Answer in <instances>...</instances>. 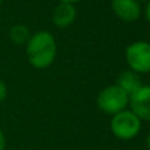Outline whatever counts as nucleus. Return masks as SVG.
<instances>
[{"label":"nucleus","mask_w":150,"mask_h":150,"mask_svg":"<svg viewBox=\"0 0 150 150\" xmlns=\"http://www.w3.org/2000/svg\"><path fill=\"white\" fill-rule=\"evenodd\" d=\"M146 146H148V149L150 150V133H149L148 137H146Z\"/></svg>","instance_id":"4468645a"},{"label":"nucleus","mask_w":150,"mask_h":150,"mask_svg":"<svg viewBox=\"0 0 150 150\" xmlns=\"http://www.w3.org/2000/svg\"><path fill=\"white\" fill-rule=\"evenodd\" d=\"M53 24L57 28H67L73 25L74 21L76 20V8L75 4L61 1L53 11Z\"/></svg>","instance_id":"0eeeda50"},{"label":"nucleus","mask_w":150,"mask_h":150,"mask_svg":"<svg viewBox=\"0 0 150 150\" xmlns=\"http://www.w3.org/2000/svg\"><path fill=\"white\" fill-rule=\"evenodd\" d=\"M28 62L37 70H45L54 63L58 46L55 37L47 30H38L30 36L25 44Z\"/></svg>","instance_id":"f257e3e1"},{"label":"nucleus","mask_w":150,"mask_h":150,"mask_svg":"<svg viewBox=\"0 0 150 150\" xmlns=\"http://www.w3.org/2000/svg\"><path fill=\"white\" fill-rule=\"evenodd\" d=\"M142 121L130 109H124L113 115L111 119V130L119 140L129 141L136 138L141 132Z\"/></svg>","instance_id":"f03ea898"},{"label":"nucleus","mask_w":150,"mask_h":150,"mask_svg":"<svg viewBox=\"0 0 150 150\" xmlns=\"http://www.w3.org/2000/svg\"><path fill=\"white\" fill-rule=\"evenodd\" d=\"M111 8L116 17L124 23H134L142 13L141 3L137 0H111Z\"/></svg>","instance_id":"423d86ee"},{"label":"nucleus","mask_w":150,"mask_h":150,"mask_svg":"<svg viewBox=\"0 0 150 150\" xmlns=\"http://www.w3.org/2000/svg\"><path fill=\"white\" fill-rule=\"evenodd\" d=\"M116 84L119 86L120 88H122V90L130 96L137 90H140V88L142 87L144 82H142V78H141L140 74L134 73V71H132V70H125L119 74Z\"/></svg>","instance_id":"6e6552de"},{"label":"nucleus","mask_w":150,"mask_h":150,"mask_svg":"<svg viewBox=\"0 0 150 150\" xmlns=\"http://www.w3.org/2000/svg\"><path fill=\"white\" fill-rule=\"evenodd\" d=\"M61 1H63V3H70V4H76V3L82 1V0H61Z\"/></svg>","instance_id":"ddd939ff"},{"label":"nucleus","mask_w":150,"mask_h":150,"mask_svg":"<svg viewBox=\"0 0 150 150\" xmlns=\"http://www.w3.org/2000/svg\"><path fill=\"white\" fill-rule=\"evenodd\" d=\"M125 61L129 70L142 75L150 73V42H132L125 50Z\"/></svg>","instance_id":"20e7f679"},{"label":"nucleus","mask_w":150,"mask_h":150,"mask_svg":"<svg viewBox=\"0 0 150 150\" xmlns=\"http://www.w3.org/2000/svg\"><path fill=\"white\" fill-rule=\"evenodd\" d=\"M1 3H3V0H0V5H1Z\"/></svg>","instance_id":"dca6fc26"},{"label":"nucleus","mask_w":150,"mask_h":150,"mask_svg":"<svg viewBox=\"0 0 150 150\" xmlns=\"http://www.w3.org/2000/svg\"><path fill=\"white\" fill-rule=\"evenodd\" d=\"M7 146V140H5V134L3 132V129L0 128V150H4Z\"/></svg>","instance_id":"9b49d317"},{"label":"nucleus","mask_w":150,"mask_h":150,"mask_svg":"<svg viewBox=\"0 0 150 150\" xmlns=\"http://www.w3.org/2000/svg\"><path fill=\"white\" fill-rule=\"evenodd\" d=\"M8 36H9V40L13 44L20 46V45H25L28 42L32 33H30V29L25 24H15V25L11 26L9 32H8Z\"/></svg>","instance_id":"1a4fd4ad"},{"label":"nucleus","mask_w":150,"mask_h":150,"mask_svg":"<svg viewBox=\"0 0 150 150\" xmlns=\"http://www.w3.org/2000/svg\"><path fill=\"white\" fill-rule=\"evenodd\" d=\"M7 95H8V88H7V84H5L4 80L0 79V103L4 101L7 99Z\"/></svg>","instance_id":"9d476101"},{"label":"nucleus","mask_w":150,"mask_h":150,"mask_svg":"<svg viewBox=\"0 0 150 150\" xmlns=\"http://www.w3.org/2000/svg\"><path fill=\"white\" fill-rule=\"evenodd\" d=\"M129 109L141 121H150V84H144L129 98Z\"/></svg>","instance_id":"39448f33"},{"label":"nucleus","mask_w":150,"mask_h":150,"mask_svg":"<svg viewBox=\"0 0 150 150\" xmlns=\"http://www.w3.org/2000/svg\"><path fill=\"white\" fill-rule=\"evenodd\" d=\"M145 18L148 20V23L150 24V0L146 1V7H145Z\"/></svg>","instance_id":"f8f14e48"},{"label":"nucleus","mask_w":150,"mask_h":150,"mask_svg":"<svg viewBox=\"0 0 150 150\" xmlns=\"http://www.w3.org/2000/svg\"><path fill=\"white\" fill-rule=\"evenodd\" d=\"M129 98L130 96L117 84L107 86L98 93L96 105L104 113L113 116L129 107Z\"/></svg>","instance_id":"7ed1b4c3"},{"label":"nucleus","mask_w":150,"mask_h":150,"mask_svg":"<svg viewBox=\"0 0 150 150\" xmlns=\"http://www.w3.org/2000/svg\"><path fill=\"white\" fill-rule=\"evenodd\" d=\"M137 1H140V3H146L148 0H137Z\"/></svg>","instance_id":"2eb2a0df"}]
</instances>
